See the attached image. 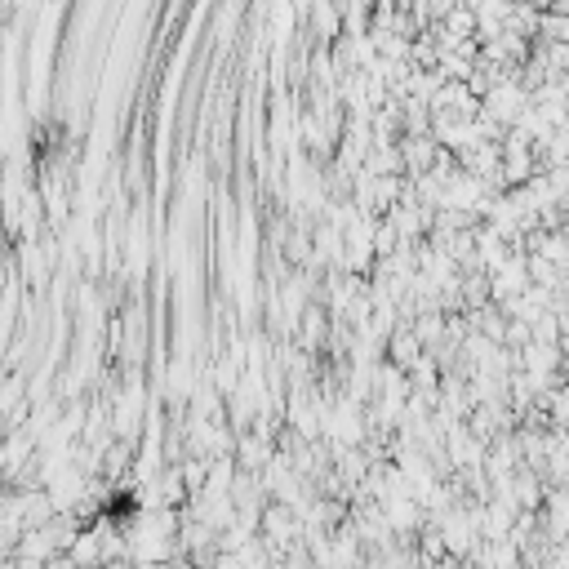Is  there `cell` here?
Listing matches in <instances>:
<instances>
[{
    "instance_id": "1",
    "label": "cell",
    "mask_w": 569,
    "mask_h": 569,
    "mask_svg": "<svg viewBox=\"0 0 569 569\" xmlns=\"http://www.w3.org/2000/svg\"><path fill=\"white\" fill-rule=\"evenodd\" d=\"M556 232H561V241L569 245V214H565V223H561V227H556Z\"/></svg>"
}]
</instances>
